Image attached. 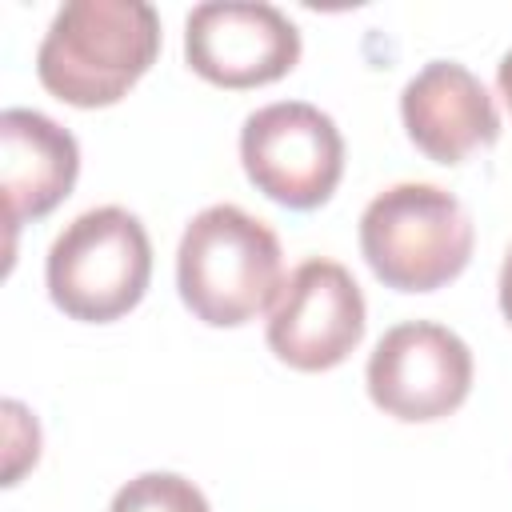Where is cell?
<instances>
[{
    "label": "cell",
    "instance_id": "obj_5",
    "mask_svg": "<svg viewBox=\"0 0 512 512\" xmlns=\"http://www.w3.org/2000/svg\"><path fill=\"white\" fill-rule=\"evenodd\" d=\"M240 164L256 192L284 208L308 212L320 208L344 176V136L316 104L276 100L244 120Z\"/></svg>",
    "mask_w": 512,
    "mask_h": 512
},
{
    "label": "cell",
    "instance_id": "obj_11",
    "mask_svg": "<svg viewBox=\"0 0 512 512\" xmlns=\"http://www.w3.org/2000/svg\"><path fill=\"white\" fill-rule=\"evenodd\" d=\"M108 512H212V508L192 480L176 472H140L112 496Z\"/></svg>",
    "mask_w": 512,
    "mask_h": 512
},
{
    "label": "cell",
    "instance_id": "obj_8",
    "mask_svg": "<svg viewBox=\"0 0 512 512\" xmlns=\"http://www.w3.org/2000/svg\"><path fill=\"white\" fill-rule=\"evenodd\" d=\"M184 60L216 88H260L300 60V28L276 4L208 0L184 20Z\"/></svg>",
    "mask_w": 512,
    "mask_h": 512
},
{
    "label": "cell",
    "instance_id": "obj_3",
    "mask_svg": "<svg viewBox=\"0 0 512 512\" xmlns=\"http://www.w3.org/2000/svg\"><path fill=\"white\" fill-rule=\"evenodd\" d=\"M476 228L464 204L420 180H404L368 200L360 252L372 276L396 292H436L472 260Z\"/></svg>",
    "mask_w": 512,
    "mask_h": 512
},
{
    "label": "cell",
    "instance_id": "obj_6",
    "mask_svg": "<svg viewBox=\"0 0 512 512\" xmlns=\"http://www.w3.org/2000/svg\"><path fill=\"white\" fill-rule=\"evenodd\" d=\"M472 348L444 324L404 320L388 328L368 356L372 404L404 424H432L452 416L472 392Z\"/></svg>",
    "mask_w": 512,
    "mask_h": 512
},
{
    "label": "cell",
    "instance_id": "obj_9",
    "mask_svg": "<svg viewBox=\"0 0 512 512\" xmlns=\"http://www.w3.org/2000/svg\"><path fill=\"white\" fill-rule=\"evenodd\" d=\"M400 120L408 140L436 164H460L500 136V112L488 88L460 60L424 64L400 92Z\"/></svg>",
    "mask_w": 512,
    "mask_h": 512
},
{
    "label": "cell",
    "instance_id": "obj_1",
    "mask_svg": "<svg viewBox=\"0 0 512 512\" xmlns=\"http://www.w3.org/2000/svg\"><path fill=\"white\" fill-rule=\"evenodd\" d=\"M160 56V16L144 0H72L36 52L40 84L72 108L124 100Z\"/></svg>",
    "mask_w": 512,
    "mask_h": 512
},
{
    "label": "cell",
    "instance_id": "obj_14",
    "mask_svg": "<svg viewBox=\"0 0 512 512\" xmlns=\"http://www.w3.org/2000/svg\"><path fill=\"white\" fill-rule=\"evenodd\" d=\"M496 84H500L504 104L512 108V52H504V60H500V68H496Z\"/></svg>",
    "mask_w": 512,
    "mask_h": 512
},
{
    "label": "cell",
    "instance_id": "obj_10",
    "mask_svg": "<svg viewBox=\"0 0 512 512\" xmlns=\"http://www.w3.org/2000/svg\"><path fill=\"white\" fill-rule=\"evenodd\" d=\"M80 176V144L52 116L32 108L0 112V192L4 224L48 216Z\"/></svg>",
    "mask_w": 512,
    "mask_h": 512
},
{
    "label": "cell",
    "instance_id": "obj_13",
    "mask_svg": "<svg viewBox=\"0 0 512 512\" xmlns=\"http://www.w3.org/2000/svg\"><path fill=\"white\" fill-rule=\"evenodd\" d=\"M500 312H504V320L512 324V244H508L504 264H500Z\"/></svg>",
    "mask_w": 512,
    "mask_h": 512
},
{
    "label": "cell",
    "instance_id": "obj_4",
    "mask_svg": "<svg viewBox=\"0 0 512 512\" xmlns=\"http://www.w3.org/2000/svg\"><path fill=\"white\" fill-rule=\"evenodd\" d=\"M44 280L52 304L64 316L112 324L128 316L148 292L152 240L128 208H88L52 240Z\"/></svg>",
    "mask_w": 512,
    "mask_h": 512
},
{
    "label": "cell",
    "instance_id": "obj_7",
    "mask_svg": "<svg viewBox=\"0 0 512 512\" xmlns=\"http://www.w3.org/2000/svg\"><path fill=\"white\" fill-rule=\"evenodd\" d=\"M368 308L352 272L336 260H304L280 288L268 316V348L296 372H328L364 340Z\"/></svg>",
    "mask_w": 512,
    "mask_h": 512
},
{
    "label": "cell",
    "instance_id": "obj_2",
    "mask_svg": "<svg viewBox=\"0 0 512 512\" xmlns=\"http://www.w3.org/2000/svg\"><path fill=\"white\" fill-rule=\"evenodd\" d=\"M176 288L184 308L212 328H240L268 312L284 288L276 232L236 204L192 216L176 248Z\"/></svg>",
    "mask_w": 512,
    "mask_h": 512
},
{
    "label": "cell",
    "instance_id": "obj_12",
    "mask_svg": "<svg viewBox=\"0 0 512 512\" xmlns=\"http://www.w3.org/2000/svg\"><path fill=\"white\" fill-rule=\"evenodd\" d=\"M4 436H8V464H4V484L12 488L24 468L36 464L40 456V428L36 416L20 400H4Z\"/></svg>",
    "mask_w": 512,
    "mask_h": 512
}]
</instances>
